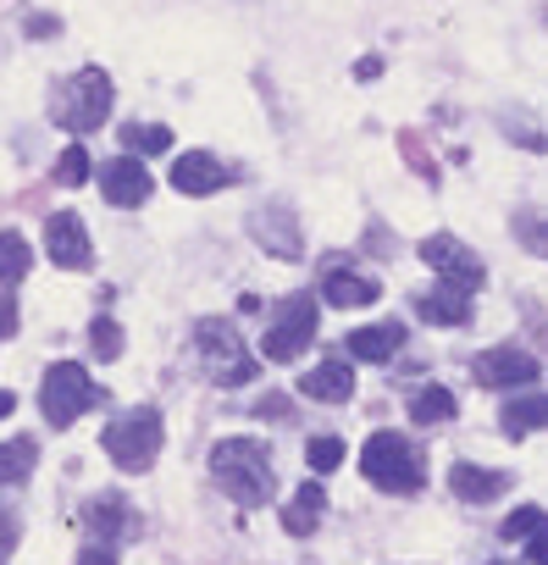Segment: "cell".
<instances>
[{"label":"cell","instance_id":"1","mask_svg":"<svg viewBox=\"0 0 548 565\" xmlns=\"http://www.w3.org/2000/svg\"><path fill=\"white\" fill-rule=\"evenodd\" d=\"M211 477L244 510H260L271 499V455L260 438H222L211 449Z\"/></svg>","mask_w":548,"mask_h":565},{"label":"cell","instance_id":"2","mask_svg":"<svg viewBox=\"0 0 548 565\" xmlns=\"http://www.w3.org/2000/svg\"><path fill=\"white\" fill-rule=\"evenodd\" d=\"M106 111H111V78H106L100 67H84V73H73V78H62V84L51 89V117H56L67 134L100 128Z\"/></svg>","mask_w":548,"mask_h":565},{"label":"cell","instance_id":"3","mask_svg":"<svg viewBox=\"0 0 548 565\" xmlns=\"http://www.w3.org/2000/svg\"><path fill=\"white\" fill-rule=\"evenodd\" d=\"M100 444H106V455H111L122 471H150L155 455H161V411H150V405L122 411V416L100 433Z\"/></svg>","mask_w":548,"mask_h":565},{"label":"cell","instance_id":"4","mask_svg":"<svg viewBox=\"0 0 548 565\" xmlns=\"http://www.w3.org/2000/svg\"><path fill=\"white\" fill-rule=\"evenodd\" d=\"M194 344H200V361H205L211 383H222V388L249 383V377L260 372V361L244 350L238 328H233V322H222V317H205V322L194 328Z\"/></svg>","mask_w":548,"mask_h":565},{"label":"cell","instance_id":"5","mask_svg":"<svg viewBox=\"0 0 548 565\" xmlns=\"http://www.w3.org/2000/svg\"><path fill=\"white\" fill-rule=\"evenodd\" d=\"M361 471L383 493H416L421 488V455L410 449L405 433H372L366 449H361Z\"/></svg>","mask_w":548,"mask_h":565},{"label":"cell","instance_id":"6","mask_svg":"<svg viewBox=\"0 0 548 565\" xmlns=\"http://www.w3.org/2000/svg\"><path fill=\"white\" fill-rule=\"evenodd\" d=\"M100 405V388L89 383V372L78 366V361H62V366H51L45 372V388H40V411H45V422L51 427H73L84 411H95Z\"/></svg>","mask_w":548,"mask_h":565},{"label":"cell","instance_id":"7","mask_svg":"<svg viewBox=\"0 0 548 565\" xmlns=\"http://www.w3.org/2000/svg\"><path fill=\"white\" fill-rule=\"evenodd\" d=\"M311 339H316V300L311 295H289V300H278V317H271V328H266L260 355L283 366V361H300Z\"/></svg>","mask_w":548,"mask_h":565},{"label":"cell","instance_id":"8","mask_svg":"<svg viewBox=\"0 0 548 565\" xmlns=\"http://www.w3.org/2000/svg\"><path fill=\"white\" fill-rule=\"evenodd\" d=\"M421 260L449 282L454 295H476V289H482V277H487V271H482V260H476L454 233H432V238H421Z\"/></svg>","mask_w":548,"mask_h":565},{"label":"cell","instance_id":"9","mask_svg":"<svg viewBox=\"0 0 548 565\" xmlns=\"http://www.w3.org/2000/svg\"><path fill=\"white\" fill-rule=\"evenodd\" d=\"M45 249H51V260H56L62 271H84V266L95 260V249H89V227H84L78 211H56V216L45 222Z\"/></svg>","mask_w":548,"mask_h":565},{"label":"cell","instance_id":"10","mask_svg":"<svg viewBox=\"0 0 548 565\" xmlns=\"http://www.w3.org/2000/svg\"><path fill=\"white\" fill-rule=\"evenodd\" d=\"M537 377H542V366L526 350H487V355H476V383L482 388H531Z\"/></svg>","mask_w":548,"mask_h":565},{"label":"cell","instance_id":"11","mask_svg":"<svg viewBox=\"0 0 548 565\" xmlns=\"http://www.w3.org/2000/svg\"><path fill=\"white\" fill-rule=\"evenodd\" d=\"M249 233H255V244H260L266 255H278V260H300V249H305L294 211H278V205L255 211V216H249Z\"/></svg>","mask_w":548,"mask_h":565},{"label":"cell","instance_id":"12","mask_svg":"<svg viewBox=\"0 0 548 565\" xmlns=\"http://www.w3.org/2000/svg\"><path fill=\"white\" fill-rule=\"evenodd\" d=\"M233 178H238V172L222 167V161L205 156V150H189V156H178V167H172V189H178V194H222Z\"/></svg>","mask_w":548,"mask_h":565},{"label":"cell","instance_id":"13","mask_svg":"<svg viewBox=\"0 0 548 565\" xmlns=\"http://www.w3.org/2000/svg\"><path fill=\"white\" fill-rule=\"evenodd\" d=\"M100 194H106L111 205H144V200H150V172H144V161H139V156L106 161V167H100Z\"/></svg>","mask_w":548,"mask_h":565},{"label":"cell","instance_id":"14","mask_svg":"<svg viewBox=\"0 0 548 565\" xmlns=\"http://www.w3.org/2000/svg\"><path fill=\"white\" fill-rule=\"evenodd\" d=\"M300 394H305V399H322V405H344V399L355 394V372H350L344 361H322L316 372L300 377Z\"/></svg>","mask_w":548,"mask_h":565},{"label":"cell","instance_id":"15","mask_svg":"<svg viewBox=\"0 0 548 565\" xmlns=\"http://www.w3.org/2000/svg\"><path fill=\"white\" fill-rule=\"evenodd\" d=\"M416 317L432 322V328H465V322H471V306H465V295H454L449 282H443V289L416 295Z\"/></svg>","mask_w":548,"mask_h":565},{"label":"cell","instance_id":"16","mask_svg":"<svg viewBox=\"0 0 548 565\" xmlns=\"http://www.w3.org/2000/svg\"><path fill=\"white\" fill-rule=\"evenodd\" d=\"M383 289L372 277H361V271H327L322 277V300L327 306H339V311H355V306H372Z\"/></svg>","mask_w":548,"mask_h":565},{"label":"cell","instance_id":"17","mask_svg":"<svg viewBox=\"0 0 548 565\" xmlns=\"http://www.w3.org/2000/svg\"><path fill=\"white\" fill-rule=\"evenodd\" d=\"M344 344H350V355H355V361H394V355H399V344H405V328H399V322L355 328Z\"/></svg>","mask_w":548,"mask_h":565},{"label":"cell","instance_id":"18","mask_svg":"<svg viewBox=\"0 0 548 565\" xmlns=\"http://www.w3.org/2000/svg\"><path fill=\"white\" fill-rule=\"evenodd\" d=\"M504 471H482V466H454L449 471V488L465 499V504H487V499H498L504 493Z\"/></svg>","mask_w":548,"mask_h":565},{"label":"cell","instance_id":"19","mask_svg":"<svg viewBox=\"0 0 548 565\" xmlns=\"http://www.w3.org/2000/svg\"><path fill=\"white\" fill-rule=\"evenodd\" d=\"M322 510H327V493H322V482H305V488L294 493V504L283 510V526H289V537H311V532L322 526Z\"/></svg>","mask_w":548,"mask_h":565},{"label":"cell","instance_id":"20","mask_svg":"<svg viewBox=\"0 0 548 565\" xmlns=\"http://www.w3.org/2000/svg\"><path fill=\"white\" fill-rule=\"evenodd\" d=\"M89 526H95V537L111 548L117 537H133V510H128L117 493H106V499H95V504H89Z\"/></svg>","mask_w":548,"mask_h":565},{"label":"cell","instance_id":"21","mask_svg":"<svg viewBox=\"0 0 548 565\" xmlns=\"http://www.w3.org/2000/svg\"><path fill=\"white\" fill-rule=\"evenodd\" d=\"M34 460H40V444L34 438H12V444H0V488H18L34 477Z\"/></svg>","mask_w":548,"mask_h":565},{"label":"cell","instance_id":"22","mask_svg":"<svg viewBox=\"0 0 548 565\" xmlns=\"http://www.w3.org/2000/svg\"><path fill=\"white\" fill-rule=\"evenodd\" d=\"M498 416H504V433H509V438H531V433L542 427V394H537V388H526V394H520V399H509Z\"/></svg>","mask_w":548,"mask_h":565},{"label":"cell","instance_id":"23","mask_svg":"<svg viewBox=\"0 0 548 565\" xmlns=\"http://www.w3.org/2000/svg\"><path fill=\"white\" fill-rule=\"evenodd\" d=\"M454 416V388H421L416 399H410V422L416 427H438V422H449Z\"/></svg>","mask_w":548,"mask_h":565},{"label":"cell","instance_id":"24","mask_svg":"<svg viewBox=\"0 0 548 565\" xmlns=\"http://www.w3.org/2000/svg\"><path fill=\"white\" fill-rule=\"evenodd\" d=\"M34 255H29V238L23 233H0V282H18L29 277Z\"/></svg>","mask_w":548,"mask_h":565},{"label":"cell","instance_id":"25","mask_svg":"<svg viewBox=\"0 0 548 565\" xmlns=\"http://www.w3.org/2000/svg\"><path fill=\"white\" fill-rule=\"evenodd\" d=\"M122 145H128L133 156H166V150H172V134H166L161 122H150V128L128 122V128H122Z\"/></svg>","mask_w":548,"mask_h":565},{"label":"cell","instance_id":"26","mask_svg":"<svg viewBox=\"0 0 548 565\" xmlns=\"http://www.w3.org/2000/svg\"><path fill=\"white\" fill-rule=\"evenodd\" d=\"M89 344H95L100 361H117V355H122V328H117L111 317H95V322H89Z\"/></svg>","mask_w":548,"mask_h":565},{"label":"cell","instance_id":"27","mask_svg":"<svg viewBox=\"0 0 548 565\" xmlns=\"http://www.w3.org/2000/svg\"><path fill=\"white\" fill-rule=\"evenodd\" d=\"M56 178H62L67 189L89 183V150H84V145H67V150H62V161H56Z\"/></svg>","mask_w":548,"mask_h":565},{"label":"cell","instance_id":"28","mask_svg":"<svg viewBox=\"0 0 548 565\" xmlns=\"http://www.w3.org/2000/svg\"><path fill=\"white\" fill-rule=\"evenodd\" d=\"M305 460H311V471H339L344 444H339L333 433H322V438H311V444H305Z\"/></svg>","mask_w":548,"mask_h":565},{"label":"cell","instance_id":"29","mask_svg":"<svg viewBox=\"0 0 548 565\" xmlns=\"http://www.w3.org/2000/svg\"><path fill=\"white\" fill-rule=\"evenodd\" d=\"M537 526H542V510L537 504H520V510H509V521H498L504 537H531Z\"/></svg>","mask_w":548,"mask_h":565},{"label":"cell","instance_id":"30","mask_svg":"<svg viewBox=\"0 0 548 565\" xmlns=\"http://www.w3.org/2000/svg\"><path fill=\"white\" fill-rule=\"evenodd\" d=\"M399 145H405V156H410V161H416V172H421V178H427V183H438V167H432V161H427V150H421V139H410V134H405V139H399Z\"/></svg>","mask_w":548,"mask_h":565},{"label":"cell","instance_id":"31","mask_svg":"<svg viewBox=\"0 0 548 565\" xmlns=\"http://www.w3.org/2000/svg\"><path fill=\"white\" fill-rule=\"evenodd\" d=\"M18 532H23V526H18V515H12L7 504H0V554H12V548H18Z\"/></svg>","mask_w":548,"mask_h":565},{"label":"cell","instance_id":"32","mask_svg":"<svg viewBox=\"0 0 548 565\" xmlns=\"http://www.w3.org/2000/svg\"><path fill=\"white\" fill-rule=\"evenodd\" d=\"M526 565H548V526H537L526 537Z\"/></svg>","mask_w":548,"mask_h":565},{"label":"cell","instance_id":"33","mask_svg":"<svg viewBox=\"0 0 548 565\" xmlns=\"http://www.w3.org/2000/svg\"><path fill=\"white\" fill-rule=\"evenodd\" d=\"M12 333H18V300L0 295V339H12Z\"/></svg>","mask_w":548,"mask_h":565},{"label":"cell","instance_id":"34","mask_svg":"<svg viewBox=\"0 0 548 565\" xmlns=\"http://www.w3.org/2000/svg\"><path fill=\"white\" fill-rule=\"evenodd\" d=\"M255 416H260V422H283V416H289V399H283V394H278V399H260Z\"/></svg>","mask_w":548,"mask_h":565},{"label":"cell","instance_id":"35","mask_svg":"<svg viewBox=\"0 0 548 565\" xmlns=\"http://www.w3.org/2000/svg\"><path fill=\"white\" fill-rule=\"evenodd\" d=\"M78 565H117V554H111L106 543H89V548L78 554Z\"/></svg>","mask_w":548,"mask_h":565},{"label":"cell","instance_id":"36","mask_svg":"<svg viewBox=\"0 0 548 565\" xmlns=\"http://www.w3.org/2000/svg\"><path fill=\"white\" fill-rule=\"evenodd\" d=\"M29 34L34 40H51V34H62V23L56 18H29Z\"/></svg>","mask_w":548,"mask_h":565},{"label":"cell","instance_id":"37","mask_svg":"<svg viewBox=\"0 0 548 565\" xmlns=\"http://www.w3.org/2000/svg\"><path fill=\"white\" fill-rule=\"evenodd\" d=\"M377 73H383V62H377V56H366V62H355V78H366V84H372Z\"/></svg>","mask_w":548,"mask_h":565},{"label":"cell","instance_id":"38","mask_svg":"<svg viewBox=\"0 0 548 565\" xmlns=\"http://www.w3.org/2000/svg\"><path fill=\"white\" fill-rule=\"evenodd\" d=\"M12 411H18V394H12V388H0V422H7Z\"/></svg>","mask_w":548,"mask_h":565}]
</instances>
